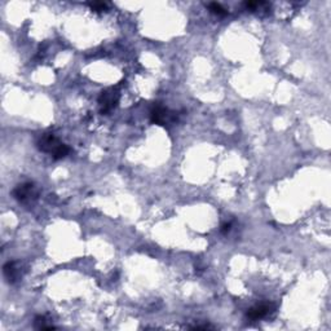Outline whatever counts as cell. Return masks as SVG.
<instances>
[{"label": "cell", "mask_w": 331, "mask_h": 331, "mask_svg": "<svg viewBox=\"0 0 331 331\" xmlns=\"http://www.w3.org/2000/svg\"><path fill=\"white\" fill-rule=\"evenodd\" d=\"M36 148H38L40 152L51 154L53 157V159L56 160L65 158L70 152V148L67 147L66 144L58 140V138L51 132H45L39 136L38 140H36Z\"/></svg>", "instance_id": "6da1fadb"}, {"label": "cell", "mask_w": 331, "mask_h": 331, "mask_svg": "<svg viewBox=\"0 0 331 331\" xmlns=\"http://www.w3.org/2000/svg\"><path fill=\"white\" fill-rule=\"evenodd\" d=\"M12 196L18 203L23 206H33L39 198V191L36 185L31 181L21 182L12 191Z\"/></svg>", "instance_id": "7a4b0ae2"}, {"label": "cell", "mask_w": 331, "mask_h": 331, "mask_svg": "<svg viewBox=\"0 0 331 331\" xmlns=\"http://www.w3.org/2000/svg\"><path fill=\"white\" fill-rule=\"evenodd\" d=\"M177 119L176 113L169 110L160 104H154L150 110V121L158 126H167V124L175 123Z\"/></svg>", "instance_id": "3957f363"}, {"label": "cell", "mask_w": 331, "mask_h": 331, "mask_svg": "<svg viewBox=\"0 0 331 331\" xmlns=\"http://www.w3.org/2000/svg\"><path fill=\"white\" fill-rule=\"evenodd\" d=\"M119 99H121V93L116 88H108L105 91H102L99 97L100 111L102 114L110 113L113 109L116 108Z\"/></svg>", "instance_id": "277c9868"}, {"label": "cell", "mask_w": 331, "mask_h": 331, "mask_svg": "<svg viewBox=\"0 0 331 331\" xmlns=\"http://www.w3.org/2000/svg\"><path fill=\"white\" fill-rule=\"evenodd\" d=\"M276 309V305L273 303H265L260 304V305H255L247 311V317L250 320H260V318L267 317L268 315H271Z\"/></svg>", "instance_id": "5b68a950"}, {"label": "cell", "mask_w": 331, "mask_h": 331, "mask_svg": "<svg viewBox=\"0 0 331 331\" xmlns=\"http://www.w3.org/2000/svg\"><path fill=\"white\" fill-rule=\"evenodd\" d=\"M3 273L8 283H16L21 278V268L16 262H8L4 264Z\"/></svg>", "instance_id": "8992f818"}, {"label": "cell", "mask_w": 331, "mask_h": 331, "mask_svg": "<svg viewBox=\"0 0 331 331\" xmlns=\"http://www.w3.org/2000/svg\"><path fill=\"white\" fill-rule=\"evenodd\" d=\"M48 321L44 316H36L35 320H34V327L38 328V330H51V328H55L52 325H48Z\"/></svg>", "instance_id": "52a82bcc"}, {"label": "cell", "mask_w": 331, "mask_h": 331, "mask_svg": "<svg viewBox=\"0 0 331 331\" xmlns=\"http://www.w3.org/2000/svg\"><path fill=\"white\" fill-rule=\"evenodd\" d=\"M207 7H208V9H210L211 13L218 14V16H225V14L228 13V11H226V9L219 3H210Z\"/></svg>", "instance_id": "ba28073f"}, {"label": "cell", "mask_w": 331, "mask_h": 331, "mask_svg": "<svg viewBox=\"0 0 331 331\" xmlns=\"http://www.w3.org/2000/svg\"><path fill=\"white\" fill-rule=\"evenodd\" d=\"M89 6H91V8L96 12H102L108 8V4L102 3V2H94V3H91Z\"/></svg>", "instance_id": "9c48e42d"}, {"label": "cell", "mask_w": 331, "mask_h": 331, "mask_svg": "<svg viewBox=\"0 0 331 331\" xmlns=\"http://www.w3.org/2000/svg\"><path fill=\"white\" fill-rule=\"evenodd\" d=\"M230 229H232V223H224L220 228V232L223 234H226V233H229Z\"/></svg>", "instance_id": "30bf717a"}]
</instances>
